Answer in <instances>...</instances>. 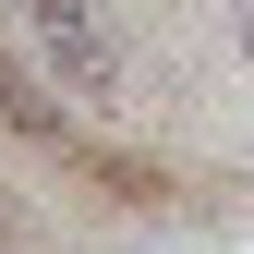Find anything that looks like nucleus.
Masks as SVG:
<instances>
[{"label":"nucleus","instance_id":"1","mask_svg":"<svg viewBox=\"0 0 254 254\" xmlns=\"http://www.w3.org/2000/svg\"><path fill=\"white\" fill-rule=\"evenodd\" d=\"M12 24H24V49H37V73L61 85V97H85V109H121V37H109V12L97 0H12Z\"/></svg>","mask_w":254,"mask_h":254},{"label":"nucleus","instance_id":"2","mask_svg":"<svg viewBox=\"0 0 254 254\" xmlns=\"http://www.w3.org/2000/svg\"><path fill=\"white\" fill-rule=\"evenodd\" d=\"M230 37H242V61H254V0H242V12H230Z\"/></svg>","mask_w":254,"mask_h":254}]
</instances>
